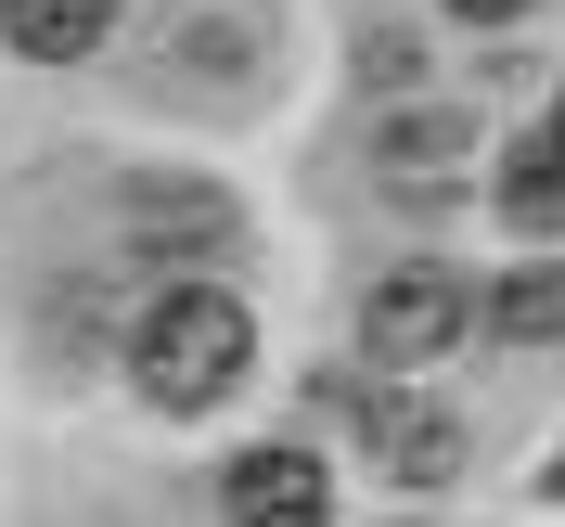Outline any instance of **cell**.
Here are the masks:
<instances>
[{
	"instance_id": "1",
	"label": "cell",
	"mask_w": 565,
	"mask_h": 527,
	"mask_svg": "<svg viewBox=\"0 0 565 527\" xmlns=\"http://www.w3.org/2000/svg\"><path fill=\"white\" fill-rule=\"evenodd\" d=\"M129 360H141V399H154V412H218V399L245 387V360H257V322H245V296H218V283H168V296L141 309Z\"/></svg>"
},
{
	"instance_id": "2",
	"label": "cell",
	"mask_w": 565,
	"mask_h": 527,
	"mask_svg": "<svg viewBox=\"0 0 565 527\" xmlns=\"http://www.w3.org/2000/svg\"><path fill=\"white\" fill-rule=\"evenodd\" d=\"M462 322H476V296H462L450 271H386L373 296H360V348L373 360H450Z\"/></svg>"
},
{
	"instance_id": "3",
	"label": "cell",
	"mask_w": 565,
	"mask_h": 527,
	"mask_svg": "<svg viewBox=\"0 0 565 527\" xmlns=\"http://www.w3.org/2000/svg\"><path fill=\"white\" fill-rule=\"evenodd\" d=\"M360 451L386 463L398 489H437V476H462V424L437 412V399H398V387H360Z\"/></svg>"
},
{
	"instance_id": "4",
	"label": "cell",
	"mask_w": 565,
	"mask_h": 527,
	"mask_svg": "<svg viewBox=\"0 0 565 527\" xmlns=\"http://www.w3.org/2000/svg\"><path fill=\"white\" fill-rule=\"evenodd\" d=\"M218 515L232 527H321L334 515V463H309V451H232Z\"/></svg>"
},
{
	"instance_id": "5",
	"label": "cell",
	"mask_w": 565,
	"mask_h": 527,
	"mask_svg": "<svg viewBox=\"0 0 565 527\" xmlns=\"http://www.w3.org/2000/svg\"><path fill=\"white\" fill-rule=\"evenodd\" d=\"M129 245L141 257H218V245H232V207H218L206 180H180V193L141 180V193H129Z\"/></svg>"
},
{
	"instance_id": "6",
	"label": "cell",
	"mask_w": 565,
	"mask_h": 527,
	"mask_svg": "<svg viewBox=\"0 0 565 527\" xmlns=\"http://www.w3.org/2000/svg\"><path fill=\"white\" fill-rule=\"evenodd\" d=\"M501 219H514L527 245H553V232H565V141H553V129L501 141Z\"/></svg>"
},
{
	"instance_id": "7",
	"label": "cell",
	"mask_w": 565,
	"mask_h": 527,
	"mask_svg": "<svg viewBox=\"0 0 565 527\" xmlns=\"http://www.w3.org/2000/svg\"><path fill=\"white\" fill-rule=\"evenodd\" d=\"M116 0H0V39L26 52V65H77V52H104Z\"/></svg>"
},
{
	"instance_id": "8",
	"label": "cell",
	"mask_w": 565,
	"mask_h": 527,
	"mask_svg": "<svg viewBox=\"0 0 565 527\" xmlns=\"http://www.w3.org/2000/svg\"><path fill=\"white\" fill-rule=\"evenodd\" d=\"M386 180H412V193H437V180H462V155H476V116H398L386 141Z\"/></svg>"
},
{
	"instance_id": "9",
	"label": "cell",
	"mask_w": 565,
	"mask_h": 527,
	"mask_svg": "<svg viewBox=\"0 0 565 527\" xmlns=\"http://www.w3.org/2000/svg\"><path fill=\"white\" fill-rule=\"evenodd\" d=\"M489 335H501V348H553V335H565V257H527V271L501 283Z\"/></svg>"
},
{
	"instance_id": "10",
	"label": "cell",
	"mask_w": 565,
	"mask_h": 527,
	"mask_svg": "<svg viewBox=\"0 0 565 527\" xmlns=\"http://www.w3.org/2000/svg\"><path fill=\"white\" fill-rule=\"evenodd\" d=\"M462 27H514V13H527V0H450Z\"/></svg>"
},
{
	"instance_id": "11",
	"label": "cell",
	"mask_w": 565,
	"mask_h": 527,
	"mask_svg": "<svg viewBox=\"0 0 565 527\" xmlns=\"http://www.w3.org/2000/svg\"><path fill=\"white\" fill-rule=\"evenodd\" d=\"M540 489H553V502H565V451H553V463H540Z\"/></svg>"
},
{
	"instance_id": "12",
	"label": "cell",
	"mask_w": 565,
	"mask_h": 527,
	"mask_svg": "<svg viewBox=\"0 0 565 527\" xmlns=\"http://www.w3.org/2000/svg\"><path fill=\"white\" fill-rule=\"evenodd\" d=\"M553 141H565V104H553Z\"/></svg>"
}]
</instances>
